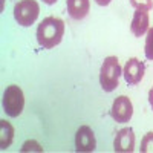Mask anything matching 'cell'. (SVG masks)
<instances>
[{"mask_svg": "<svg viewBox=\"0 0 153 153\" xmlns=\"http://www.w3.org/2000/svg\"><path fill=\"white\" fill-rule=\"evenodd\" d=\"M28 150H38V152H43V149L38 146L35 141H28V143H25V144H23L22 152H28Z\"/></svg>", "mask_w": 153, "mask_h": 153, "instance_id": "cell-15", "label": "cell"}, {"mask_svg": "<svg viewBox=\"0 0 153 153\" xmlns=\"http://www.w3.org/2000/svg\"><path fill=\"white\" fill-rule=\"evenodd\" d=\"M65 35V22L58 17H46L37 28V42L45 49H52L61 43Z\"/></svg>", "mask_w": 153, "mask_h": 153, "instance_id": "cell-1", "label": "cell"}, {"mask_svg": "<svg viewBox=\"0 0 153 153\" xmlns=\"http://www.w3.org/2000/svg\"><path fill=\"white\" fill-rule=\"evenodd\" d=\"M43 2H45L46 5H54V3L57 2V0H43Z\"/></svg>", "mask_w": 153, "mask_h": 153, "instance_id": "cell-18", "label": "cell"}, {"mask_svg": "<svg viewBox=\"0 0 153 153\" xmlns=\"http://www.w3.org/2000/svg\"><path fill=\"white\" fill-rule=\"evenodd\" d=\"M141 153H153V132L144 135L141 141Z\"/></svg>", "mask_w": 153, "mask_h": 153, "instance_id": "cell-12", "label": "cell"}, {"mask_svg": "<svg viewBox=\"0 0 153 153\" xmlns=\"http://www.w3.org/2000/svg\"><path fill=\"white\" fill-rule=\"evenodd\" d=\"M149 103H150V106H152V109H153V87L149 91Z\"/></svg>", "mask_w": 153, "mask_h": 153, "instance_id": "cell-17", "label": "cell"}, {"mask_svg": "<svg viewBox=\"0 0 153 153\" xmlns=\"http://www.w3.org/2000/svg\"><path fill=\"white\" fill-rule=\"evenodd\" d=\"M95 2H97L100 6H107V5L112 2V0H95Z\"/></svg>", "mask_w": 153, "mask_h": 153, "instance_id": "cell-16", "label": "cell"}, {"mask_svg": "<svg viewBox=\"0 0 153 153\" xmlns=\"http://www.w3.org/2000/svg\"><path fill=\"white\" fill-rule=\"evenodd\" d=\"M130 31L135 37H143L149 31V11H138L132 19Z\"/></svg>", "mask_w": 153, "mask_h": 153, "instance_id": "cell-10", "label": "cell"}, {"mask_svg": "<svg viewBox=\"0 0 153 153\" xmlns=\"http://www.w3.org/2000/svg\"><path fill=\"white\" fill-rule=\"evenodd\" d=\"M23 107H25L23 91L16 84L8 86L5 94H3V109H5V112L9 115V117L17 118L23 112Z\"/></svg>", "mask_w": 153, "mask_h": 153, "instance_id": "cell-4", "label": "cell"}, {"mask_svg": "<svg viewBox=\"0 0 153 153\" xmlns=\"http://www.w3.org/2000/svg\"><path fill=\"white\" fill-rule=\"evenodd\" d=\"M146 57L149 60H153V26L149 28L147 37H146Z\"/></svg>", "mask_w": 153, "mask_h": 153, "instance_id": "cell-13", "label": "cell"}, {"mask_svg": "<svg viewBox=\"0 0 153 153\" xmlns=\"http://www.w3.org/2000/svg\"><path fill=\"white\" fill-rule=\"evenodd\" d=\"M40 6L35 0H19L14 6V19L20 26L28 28L37 20Z\"/></svg>", "mask_w": 153, "mask_h": 153, "instance_id": "cell-3", "label": "cell"}, {"mask_svg": "<svg viewBox=\"0 0 153 153\" xmlns=\"http://www.w3.org/2000/svg\"><path fill=\"white\" fill-rule=\"evenodd\" d=\"M68 12L74 20H83L91 9V2L89 0H66Z\"/></svg>", "mask_w": 153, "mask_h": 153, "instance_id": "cell-9", "label": "cell"}, {"mask_svg": "<svg viewBox=\"0 0 153 153\" xmlns=\"http://www.w3.org/2000/svg\"><path fill=\"white\" fill-rule=\"evenodd\" d=\"M121 74H123V69L120 66V61L117 57L104 58L101 69H100V84L103 87V91L106 92L115 91L118 87Z\"/></svg>", "mask_w": 153, "mask_h": 153, "instance_id": "cell-2", "label": "cell"}, {"mask_svg": "<svg viewBox=\"0 0 153 153\" xmlns=\"http://www.w3.org/2000/svg\"><path fill=\"white\" fill-rule=\"evenodd\" d=\"M130 5L138 11H150L153 8V0H130Z\"/></svg>", "mask_w": 153, "mask_h": 153, "instance_id": "cell-14", "label": "cell"}, {"mask_svg": "<svg viewBox=\"0 0 153 153\" xmlns=\"http://www.w3.org/2000/svg\"><path fill=\"white\" fill-rule=\"evenodd\" d=\"M97 147L95 133L89 126H81L75 133V150L76 152H94Z\"/></svg>", "mask_w": 153, "mask_h": 153, "instance_id": "cell-8", "label": "cell"}, {"mask_svg": "<svg viewBox=\"0 0 153 153\" xmlns=\"http://www.w3.org/2000/svg\"><path fill=\"white\" fill-rule=\"evenodd\" d=\"M110 117L117 123H129L133 117V104L130 98L126 95H120L115 98L110 109Z\"/></svg>", "mask_w": 153, "mask_h": 153, "instance_id": "cell-5", "label": "cell"}, {"mask_svg": "<svg viewBox=\"0 0 153 153\" xmlns=\"http://www.w3.org/2000/svg\"><path fill=\"white\" fill-rule=\"evenodd\" d=\"M113 150L118 153H132L135 150V133L132 127H123L118 130L113 141Z\"/></svg>", "mask_w": 153, "mask_h": 153, "instance_id": "cell-7", "label": "cell"}, {"mask_svg": "<svg viewBox=\"0 0 153 153\" xmlns=\"http://www.w3.org/2000/svg\"><path fill=\"white\" fill-rule=\"evenodd\" d=\"M144 74H146V66L141 60L138 58H129V61L126 63V66L123 69V75H124V80L135 86L138 83H141V80L144 78Z\"/></svg>", "mask_w": 153, "mask_h": 153, "instance_id": "cell-6", "label": "cell"}, {"mask_svg": "<svg viewBox=\"0 0 153 153\" xmlns=\"http://www.w3.org/2000/svg\"><path fill=\"white\" fill-rule=\"evenodd\" d=\"M14 139V127L5 120L0 121V149L6 150Z\"/></svg>", "mask_w": 153, "mask_h": 153, "instance_id": "cell-11", "label": "cell"}]
</instances>
